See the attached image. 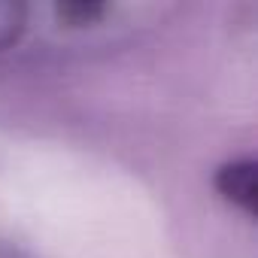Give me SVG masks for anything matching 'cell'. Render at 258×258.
<instances>
[{"mask_svg": "<svg viewBox=\"0 0 258 258\" xmlns=\"http://www.w3.org/2000/svg\"><path fill=\"white\" fill-rule=\"evenodd\" d=\"M219 188L240 207H246L249 213H255V164L243 161V164H231L222 170L219 176Z\"/></svg>", "mask_w": 258, "mask_h": 258, "instance_id": "6da1fadb", "label": "cell"}, {"mask_svg": "<svg viewBox=\"0 0 258 258\" xmlns=\"http://www.w3.org/2000/svg\"><path fill=\"white\" fill-rule=\"evenodd\" d=\"M22 7H13V4H0V49L10 46L19 31H22Z\"/></svg>", "mask_w": 258, "mask_h": 258, "instance_id": "7a4b0ae2", "label": "cell"}]
</instances>
